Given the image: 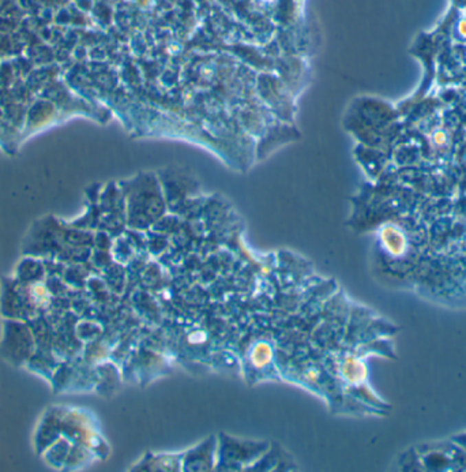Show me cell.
Wrapping results in <instances>:
<instances>
[{"mask_svg":"<svg viewBox=\"0 0 466 472\" xmlns=\"http://www.w3.org/2000/svg\"><path fill=\"white\" fill-rule=\"evenodd\" d=\"M460 30H461V33H463L464 36H466V22H463V23L460 25Z\"/></svg>","mask_w":466,"mask_h":472,"instance_id":"7a4b0ae2","label":"cell"},{"mask_svg":"<svg viewBox=\"0 0 466 472\" xmlns=\"http://www.w3.org/2000/svg\"><path fill=\"white\" fill-rule=\"evenodd\" d=\"M1 355L12 365H22L33 352V336L27 328L18 322H8L1 340Z\"/></svg>","mask_w":466,"mask_h":472,"instance_id":"6da1fadb","label":"cell"}]
</instances>
